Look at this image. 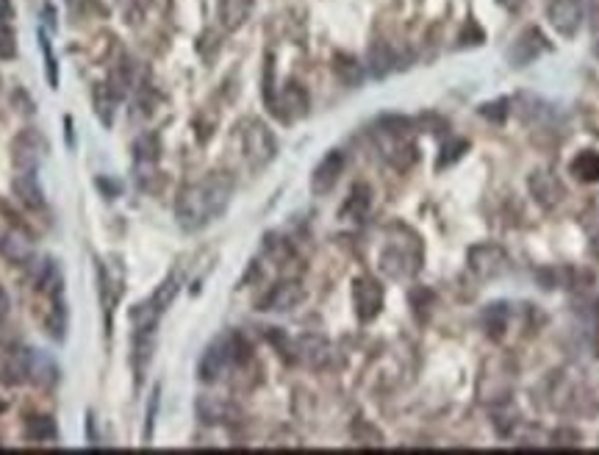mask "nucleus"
Returning <instances> with one entry per match:
<instances>
[{
  "label": "nucleus",
  "mask_w": 599,
  "mask_h": 455,
  "mask_svg": "<svg viewBox=\"0 0 599 455\" xmlns=\"http://www.w3.org/2000/svg\"><path fill=\"white\" fill-rule=\"evenodd\" d=\"M50 145L45 140V134H39L36 128H26L20 131L12 142V161L17 167V172H36V167L45 161Z\"/></svg>",
  "instance_id": "0eeeda50"
},
{
  "label": "nucleus",
  "mask_w": 599,
  "mask_h": 455,
  "mask_svg": "<svg viewBox=\"0 0 599 455\" xmlns=\"http://www.w3.org/2000/svg\"><path fill=\"white\" fill-rule=\"evenodd\" d=\"M508 100H497V103H486V106H480V114L483 117H491V119H497V122H502L505 117H508Z\"/></svg>",
  "instance_id": "e433bc0d"
},
{
  "label": "nucleus",
  "mask_w": 599,
  "mask_h": 455,
  "mask_svg": "<svg viewBox=\"0 0 599 455\" xmlns=\"http://www.w3.org/2000/svg\"><path fill=\"white\" fill-rule=\"evenodd\" d=\"M596 56H599V45H596Z\"/></svg>",
  "instance_id": "37998d69"
},
{
  "label": "nucleus",
  "mask_w": 599,
  "mask_h": 455,
  "mask_svg": "<svg viewBox=\"0 0 599 455\" xmlns=\"http://www.w3.org/2000/svg\"><path fill=\"white\" fill-rule=\"evenodd\" d=\"M12 189H15L17 201H20L26 209H34V212H36V209L45 206V191H42V186H39V181H36V172H20V175H15Z\"/></svg>",
  "instance_id": "a211bd4d"
},
{
  "label": "nucleus",
  "mask_w": 599,
  "mask_h": 455,
  "mask_svg": "<svg viewBox=\"0 0 599 455\" xmlns=\"http://www.w3.org/2000/svg\"><path fill=\"white\" fill-rule=\"evenodd\" d=\"M342 172H345V153H342V150H330V153L316 164V170H314V175H311V191H314V194H327L333 186L339 183Z\"/></svg>",
  "instance_id": "ddd939ff"
},
{
  "label": "nucleus",
  "mask_w": 599,
  "mask_h": 455,
  "mask_svg": "<svg viewBox=\"0 0 599 455\" xmlns=\"http://www.w3.org/2000/svg\"><path fill=\"white\" fill-rule=\"evenodd\" d=\"M159 398H161V386L153 388V398H150V406H148V422H145V441H148V444H150V439H153V425H156Z\"/></svg>",
  "instance_id": "f704fd0d"
},
{
  "label": "nucleus",
  "mask_w": 599,
  "mask_h": 455,
  "mask_svg": "<svg viewBox=\"0 0 599 455\" xmlns=\"http://www.w3.org/2000/svg\"><path fill=\"white\" fill-rule=\"evenodd\" d=\"M17 56V36L9 23H0V61H9Z\"/></svg>",
  "instance_id": "473e14b6"
},
{
  "label": "nucleus",
  "mask_w": 599,
  "mask_h": 455,
  "mask_svg": "<svg viewBox=\"0 0 599 455\" xmlns=\"http://www.w3.org/2000/svg\"><path fill=\"white\" fill-rule=\"evenodd\" d=\"M133 159H137V164H153L159 159V140L142 137L137 145H133Z\"/></svg>",
  "instance_id": "c756f323"
},
{
  "label": "nucleus",
  "mask_w": 599,
  "mask_h": 455,
  "mask_svg": "<svg viewBox=\"0 0 599 455\" xmlns=\"http://www.w3.org/2000/svg\"><path fill=\"white\" fill-rule=\"evenodd\" d=\"M466 150H470V142L466 140H455L452 145H444V150H441V156H439V170H444V167H449L452 161H458Z\"/></svg>",
  "instance_id": "72a5a7b5"
},
{
  "label": "nucleus",
  "mask_w": 599,
  "mask_h": 455,
  "mask_svg": "<svg viewBox=\"0 0 599 455\" xmlns=\"http://www.w3.org/2000/svg\"><path fill=\"white\" fill-rule=\"evenodd\" d=\"M15 17V6L12 0H0V23H9Z\"/></svg>",
  "instance_id": "4c0bfd02"
},
{
  "label": "nucleus",
  "mask_w": 599,
  "mask_h": 455,
  "mask_svg": "<svg viewBox=\"0 0 599 455\" xmlns=\"http://www.w3.org/2000/svg\"><path fill=\"white\" fill-rule=\"evenodd\" d=\"M369 209H372V189L367 183H358L350 194V201L342 209V217H350V220L361 222V220H367Z\"/></svg>",
  "instance_id": "393cba45"
},
{
  "label": "nucleus",
  "mask_w": 599,
  "mask_h": 455,
  "mask_svg": "<svg viewBox=\"0 0 599 455\" xmlns=\"http://www.w3.org/2000/svg\"><path fill=\"white\" fill-rule=\"evenodd\" d=\"M353 305H356V316L361 322H372L380 314V308H383V286L375 278H369V275L356 278V284H353Z\"/></svg>",
  "instance_id": "1a4fd4ad"
},
{
  "label": "nucleus",
  "mask_w": 599,
  "mask_h": 455,
  "mask_svg": "<svg viewBox=\"0 0 599 455\" xmlns=\"http://www.w3.org/2000/svg\"><path fill=\"white\" fill-rule=\"evenodd\" d=\"M58 436V428H56V419L50 417H28L26 419V439L28 441H53Z\"/></svg>",
  "instance_id": "bb28decb"
},
{
  "label": "nucleus",
  "mask_w": 599,
  "mask_h": 455,
  "mask_svg": "<svg viewBox=\"0 0 599 455\" xmlns=\"http://www.w3.org/2000/svg\"><path fill=\"white\" fill-rule=\"evenodd\" d=\"M233 178L228 172H209L206 178H200L189 183L175 203V217L183 231H200L212 225L217 217L225 214L231 198H233Z\"/></svg>",
  "instance_id": "f257e3e1"
},
{
  "label": "nucleus",
  "mask_w": 599,
  "mask_h": 455,
  "mask_svg": "<svg viewBox=\"0 0 599 455\" xmlns=\"http://www.w3.org/2000/svg\"><path fill=\"white\" fill-rule=\"evenodd\" d=\"M333 70H336V76L350 87H356L361 81V67H358V61L353 56L336 53V58H333Z\"/></svg>",
  "instance_id": "c85d7f7f"
},
{
  "label": "nucleus",
  "mask_w": 599,
  "mask_h": 455,
  "mask_svg": "<svg viewBox=\"0 0 599 455\" xmlns=\"http://www.w3.org/2000/svg\"><path fill=\"white\" fill-rule=\"evenodd\" d=\"M508 319H511V308L505 303H491L483 311V328L491 339H502L508 331Z\"/></svg>",
  "instance_id": "a878e982"
},
{
  "label": "nucleus",
  "mask_w": 599,
  "mask_h": 455,
  "mask_svg": "<svg viewBox=\"0 0 599 455\" xmlns=\"http://www.w3.org/2000/svg\"><path fill=\"white\" fill-rule=\"evenodd\" d=\"M148 6H150V0H125V20L139 23Z\"/></svg>",
  "instance_id": "c9c22d12"
},
{
  "label": "nucleus",
  "mask_w": 599,
  "mask_h": 455,
  "mask_svg": "<svg viewBox=\"0 0 599 455\" xmlns=\"http://www.w3.org/2000/svg\"><path fill=\"white\" fill-rule=\"evenodd\" d=\"M470 270L489 281V278H500L508 270V253L500 244H475L470 250Z\"/></svg>",
  "instance_id": "6e6552de"
},
{
  "label": "nucleus",
  "mask_w": 599,
  "mask_h": 455,
  "mask_svg": "<svg viewBox=\"0 0 599 455\" xmlns=\"http://www.w3.org/2000/svg\"><path fill=\"white\" fill-rule=\"evenodd\" d=\"M273 111L284 119V122H294L297 117H303L308 111V95L300 84H286L281 92V100L273 103Z\"/></svg>",
  "instance_id": "2eb2a0df"
},
{
  "label": "nucleus",
  "mask_w": 599,
  "mask_h": 455,
  "mask_svg": "<svg viewBox=\"0 0 599 455\" xmlns=\"http://www.w3.org/2000/svg\"><path fill=\"white\" fill-rule=\"evenodd\" d=\"M242 142H244V159L250 161L253 170H263L266 164L275 159V153H278L275 134H273L263 122H258V119H250V122L244 125Z\"/></svg>",
  "instance_id": "423d86ee"
},
{
  "label": "nucleus",
  "mask_w": 599,
  "mask_h": 455,
  "mask_svg": "<svg viewBox=\"0 0 599 455\" xmlns=\"http://www.w3.org/2000/svg\"><path fill=\"white\" fill-rule=\"evenodd\" d=\"M178 286H181V278L178 275H170L156 292L153 297H148L145 303L133 305L130 308V322L137 331H156V322L161 319V314L172 305L175 295H178Z\"/></svg>",
  "instance_id": "39448f33"
},
{
  "label": "nucleus",
  "mask_w": 599,
  "mask_h": 455,
  "mask_svg": "<svg viewBox=\"0 0 599 455\" xmlns=\"http://www.w3.org/2000/svg\"><path fill=\"white\" fill-rule=\"evenodd\" d=\"M114 103H117V98L108 87H100L95 92V106H98V114L106 125H111V119H114Z\"/></svg>",
  "instance_id": "7c9ffc66"
},
{
  "label": "nucleus",
  "mask_w": 599,
  "mask_h": 455,
  "mask_svg": "<svg viewBox=\"0 0 599 455\" xmlns=\"http://www.w3.org/2000/svg\"><path fill=\"white\" fill-rule=\"evenodd\" d=\"M39 47L45 53V67H47V84L56 89L58 87V67H56V56H53V47H50V39L45 31H39Z\"/></svg>",
  "instance_id": "2f4dec72"
},
{
  "label": "nucleus",
  "mask_w": 599,
  "mask_h": 455,
  "mask_svg": "<svg viewBox=\"0 0 599 455\" xmlns=\"http://www.w3.org/2000/svg\"><path fill=\"white\" fill-rule=\"evenodd\" d=\"M28 380L39 388H50L58 380V367L53 364V358H47L39 350H28V369H26Z\"/></svg>",
  "instance_id": "f3484780"
},
{
  "label": "nucleus",
  "mask_w": 599,
  "mask_h": 455,
  "mask_svg": "<svg viewBox=\"0 0 599 455\" xmlns=\"http://www.w3.org/2000/svg\"><path fill=\"white\" fill-rule=\"evenodd\" d=\"M153 358V331H137V339H133V356H130V364H133V372H137V380L142 383L145 377V369Z\"/></svg>",
  "instance_id": "5701e85b"
},
{
  "label": "nucleus",
  "mask_w": 599,
  "mask_h": 455,
  "mask_svg": "<svg viewBox=\"0 0 599 455\" xmlns=\"http://www.w3.org/2000/svg\"><path fill=\"white\" fill-rule=\"evenodd\" d=\"M6 408H9V406H6V400H0V414H6Z\"/></svg>",
  "instance_id": "79ce46f5"
},
{
  "label": "nucleus",
  "mask_w": 599,
  "mask_h": 455,
  "mask_svg": "<svg viewBox=\"0 0 599 455\" xmlns=\"http://www.w3.org/2000/svg\"><path fill=\"white\" fill-rule=\"evenodd\" d=\"M0 255L6 258V262H12V264H20V267H26L31 258H34V247L20 236V233H6V236H0Z\"/></svg>",
  "instance_id": "412c9836"
},
{
  "label": "nucleus",
  "mask_w": 599,
  "mask_h": 455,
  "mask_svg": "<svg viewBox=\"0 0 599 455\" xmlns=\"http://www.w3.org/2000/svg\"><path fill=\"white\" fill-rule=\"evenodd\" d=\"M303 297L305 292L297 281H284L258 300V311H292L303 303Z\"/></svg>",
  "instance_id": "f8f14e48"
},
{
  "label": "nucleus",
  "mask_w": 599,
  "mask_h": 455,
  "mask_svg": "<svg viewBox=\"0 0 599 455\" xmlns=\"http://www.w3.org/2000/svg\"><path fill=\"white\" fill-rule=\"evenodd\" d=\"M197 417L206 425H228L239 419V408L220 398H200L197 400Z\"/></svg>",
  "instance_id": "dca6fc26"
},
{
  "label": "nucleus",
  "mask_w": 599,
  "mask_h": 455,
  "mask_svg": "<svg viewBox=\"0 0 599 455\" xmlns=\"http://www.w3.org/2000/svg\"><path fill=\"white\" fill-rule=\"evenodd\" d=\"M394 67V50L386 42H372L369 47V70L372 76H386Z\"/></svg>",
  "instance_id": "cd10ccee"
},
{
  "label": "nucleus",
  "mask_w": 599,
  "mask_h": 455,
  "mask_svg": "<svg viewBox=\"0 0 599 455\" xmlns=\"http://www.w3.org/2000/svg\"><path fill=\"white\" fill-rule=\"evenodd\" d=\"M569 172L583 183H599V153L596 150L577 153L569 164Z\"/></svg>",
  "instance_id": "b1692460"
},
{
  "label": "nucleus",
  "mask_w": 599,
  "mask_h": 455,
  "mask_svg": "<svg viewBox=\"0 0 599 455\" xmlns=\"http://www.w3.org/2000/svg\"><path fill=\"white\" fill-rule=\"evenodd\" d=\"M253 15V0H220V23L225 31H239Z\"/></svg>",
  "instance_id": "aec40b11"
},
{
  "label": "nucleus",
  "mask_w": 599,
  "mask_h": 455,
  "mask_svg": "<svg viewBox=\"0 0 599 455\" xmlns=\"http://www.w3.org/2000/svg\"><path fill=\"white\" fill-rule=\"evenodd\" d=\"M250 358V347L239 334H225L217 342L209 345V350L200 358L197 375L203 383H214L220 380L231 367H239Z\"/></svg>",
  "instance_id": "20e7f679"
},
{
  "label": "nucleus",
  "mask_w": 599,
  "mask_h": 455,
  "mask_svg": "<svg viewBox=\"0 0 599 455\" xmlns=\"http://www.w3.org/2000/svg\"><path fill=\"white\" fill-rule=\"evenodd\" d=\"M408 125L411 122L403 117H383L377 125V148L394 170H408L419 159V150L408 137Z\"/></svg>",
  "instance_id": "7ed1b4c3"
},
{
  "label": "nucleus",
  "mask_w": 599,
  "mask_h": 455,
  "mask_svg": "<svg viewBox=\"0 0 599 455\" xmlns=\"http://www.w3.org/2000/svg\"><path fill=\"white\" fill-rule=\"evenodd\" d=\"M297 358L305 364V367H314V369H319V367H325L327 364V358H330V345L322 339V336H303L300 342H297Z\"/></svg>",
  "instance_id": "6ab92c4d"
},
{
  "label": "nucleus",
  "mask_w": 599,
  "mask_h": 455,
  "mask_svg": "<svg viewBox=\"0 0 599 455\" xmlns=\"http://www.w3.org/2000/svg\"><path fill=\"white\" fill-rule=\"evenodd\" d=\"M547 50H550V42H547V36L539 28H524L516 36L513 47L508 50V58H511V64H516V67H524V64L536 61Z\"/></svg>",
  "instance_id": "9d476101"
},
{
  "label": "nucleus",
  "mask_w": 599,
  "mask_h": 455,
  "mask_svg": "<svg viewBox=\"0 0 599 455\" xmlns=\"http://www.w3.org/2000/svg\"><path fill=\"white\" fill-rule=\"evenodd\" d=\"M397 233L399 236L388 239V244L380 253V270L394 281L414 278L422 270V244L417 233L403 225H397Z\"/></svg>",
  "instance_id": "f03ea898"
},
{
  "label": "nucleus",
  "mask_w": 599,
  "mask_h": 455,
  "mask_svg": "<svg viewBox=\"0 0 599 455\" xmlns=\"http://www.w3.org/2000/svg\"><path fill=\"white\" fill-rule=\"evenodd\" d=\"M530 191H532V198H536L544 209H553V206H558L563 201L561 181L553 172H547V170H539V172L530 175Z\"/></svg>",
  "instance_id": "4468645a"
},
{
  "label": "nucleus",
  "mask_w": 599,
  "mask_h": 455,
  "mask_svg": "<svg viewBox=\"0 0 599 455\" xmlns=\"http://www.w3.org/2000/svg\"><path fill=\"white\" fill-rule=\"evenodd\" d=\"M500 4H502V6H508V9H516V6L522 4V0H500Z\"/></svg>",
  "instance_id": "a19ab883"
},
{
  "label": "nucleus",
  "mask_w": 599,
  "mask_h": 455,
  "mask_svg": "<svg viewBox=\"0 0 599 455\" xmlns=\"http://www.w3.org/2000/svg\"><path fill=\"white\" fill-rule=\"evenodd\" d=\"M98 286H100V303H103V314H106V328H111L114 305L119 300V281L117 284L111 281L108 267L103 262H98Z\"/></svg>",
  "instance_id": "4be33fe9"
},
{
  "label": "nucleus",
  "mask_w": 599,
  "mask_h": 455,
  "mask_svg": "<svg viewBox=\"0 0 599 455\" xmlns=\"http://www.w3.org/2000/svg\"><path fill=\"white\" fill-rule=\"evenodd\" d=\"M9 308H12V300H9L6 289L0 286V319H6V316H9Z\"/></svg>",
  "instance_id": "58836bf2"
},
{
  "label": "nucleus",
  "mask_w": 599,
  "mask_h": 455,
  "mask_svg": "<svg viewBox=\"0 0 599 455\" xmlns=\"http://www.w3.org/2000/svg\"><path fill=\"white\" fill-rule=\"evenodd\" d=\"M547 17L561 36H574L583 23V0H550Z\"/></svg>",
  "instance_id": "9b49d317"
},
{
  "label": "nucleus",
  "mask_w": 599,
  "mask_h": 455,
  "mask_svg": "<svg viewBox=\"0 0 599 455\" xmlns=\"http://www.w3.org/2000/svg\"><path fill=\"white\" fill-rule=\"evenodd\" d=\"M591 255H594L596 262H599V233H596V236L591 239Z\"/></svg>",
  "instance_id": "ea45409f"
}]
</instances>
